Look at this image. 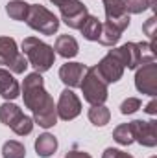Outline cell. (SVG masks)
<instances>
[{
	"instance_id": "obj_1",
	"label": "cell",
	"mask_w": 157,
	"mask_h": 158,
	"mask_svg": "<svg viewBox=\"0 0 157 158\" xmlns=\"http://www.w3.org/2000/svg\"><path fill=\"white\" fill-rule=\"evenodd\" d=\"M22 98L24 105L34 112L35 123L43 129H50L57 121V110L52 96L44 90V81L41 74H28L22 83Z\"/></svg>"
},
{
	"instance_id": "obj_2",
	"label": "cell",
	"mask_w": 157,
	"mask_h": 158,
	"mask_svg": "<svg viewBox=\"0 0 157 158\" xmlns=\"http://www.w3.org/2000/svg\"><path fill=\"white\" fill-rule=\"evenodd\" d=\"M22 53L28 59V64H32L37 74L50 70L54 61H56L54 48L39 40L37 37H26L22 40Z\"/></svg>"
},
{
	"instance_id": "obj_3",
	"label": "cell",
	"mask_w": 157,
	"mask_h": 158,
	"mask_svg": "<svg viewBox=\"0 0 157 158\" xmlns=\"http://www.w3.org/2000/svg\"><path fill=\"white\" fill-rule=\"evenodd\" d=\"M83 92V99L91 105H104L107 99V83L98 76L96 68H87L79 85Z\"/></svg>"
},
{
	"instance_id": "obj_4",
	"label": "cell",
	"mask_w": 157,
	"mask_h": 158,
	"mask_svg": "<svg viewBox=\"0 0 157 158\" xmlns=\"http://www.w3.org/2000/svg\"><path fill=\"white\" fill-rule=\"evenodd\" d=\"M26 24L43 35H54L59 30V19L41 4H30Z\"/></svg>"
},
{
	"instance_id": "obj_5",
	"label": "cell",
	"mask_w": 157,
	"mask_h": 158,
	"mask_svg": "<svg viewBox=\"0 0 157 158\" xmlns=\"http://www.w3.org/2000/svg\"><path fill=\"white\" fill-rule=\"evenodd\" d=\"M0 121L19 136H26L34 131V119L24 116V112L9 101L0 105Z\"/></svg>"
},
{
	"instance_id": "obj_6",
	"label": "cell",
	"mask_w": 157,
	"mask_h": 158,
	"mask_svg": "<svg viewBox=\"0 0 157 158\" xmlns=\"http://www.w3.org/2000/svg\"><path fill=\"white\" fill-rule=\"evenodd\" d=\"M0 64L7 66L13 74H24L28 68V59L19 52L13 37H0Z\"/></svg>"
},
{
	"instance_id": "obj_7",
	"label": "cell",
	"mask_w": 157,
	"mask_h": 158,
	"mask_svg": "<svg viewBox=\"0 0 157 158\" xmlns=\"http://www.w3.org/2000/svg\"><path fill=\"white\" fill-rule=\"evenodd\" d=\"M59 11H61V20L72 30H79L83 26L85 19L89 17L87 6L79 0H65L59 6Z\"/></svg>"
},
{
	"instance_id": "obj_8",
	"label": "cell",
	"mask_w": 157,
	"mask_h": 158,
	"mask_svg": "<svg viewBox=\"0 0 157 158\" xmlns=\"http://www.w3.org/2000/svg\"><path fill=\"white\" fill-rule=\"evenodd\" d=\"M131 127V134L133 140L139 142L144 147H155L157 145V121L150 119V121H142V119H135L129 121Z\"/></svg>"
},
{
	"instance_id": "obj_9",
	"label": "cell",
	"mask_w": 157,
	"mask_h": 158,
	"mask_svg": "<svg viewBox=\"0 0 157 158\" xmlns=\"http://www.w3.org/2000/svg\"><path fill=\"white\" fill-rule=\"evenodd\" d=\"M135 86L141 94H148L155 98L157 94V64L155 61L142 64V68L137 70L135 76Z\"/></svg>"
},
{
	"instance_id": "obj_10",
	"label": "cell",
	"mask_w": 157,
	"mask_h": 158,
	"mask_svg": "<svg viewBox=\"0 0 157 158\" xmlns=\"http://www.w3.org/2000/svg\"><path fill=\"white\" fill-rule=\"evenodd\" d=\"M56 110H57V118L65 119V121H70V119L79 116V112H81V101H79V98L70 88H65L61 92V96H59Z\"/></svg>"
},
{
	"instance_id": "obj_11",
	"label": "cell",
	"mask_w": 157,
	"mask_h": 158,
	"mask_svg": "<svg viewBox=\"0 0 157 158\" xmlns=\"http://www.w3.org/2000/svg\"><path fill=\"white\" fill-rule=\"evenodd\" d=\"M105 9V22L115 26L117 30L124 31L129 26V13L124 7V0H113V2H104Z\"/></svg>"
},
{
	"instance_id": "obj_12",
	"label": "cell",
	"mask_w": 157,
	"mask_h": 158,
	"mask_svg": "<svg viewBox=\"0 0 157 158\" xmlns=\"http://www.w3.org/2000/svg\"><path fill=\"white\" fill-rule=\"evenodd\" d=\"M96 72H98V76L104 79L107 85H111V83H117L118 79H122V74H124V64L118 61L117 57L109 52L96 66Z\"/></svg>"
},
{
	"instance_id": "obj_13",
	"label": "cell",
	"mask_w": 157,
	"mask_h": 158,
	"mask_svg": "<svg viewBox=\"0 0 157 158\" xmlns=\"http://www.w3.org/2000/svg\"><path fill=\"white\" fill-rule=\"evenodd\" d=\"M109 52L124 64V68L135 70L137 66L142 64V61H141V50H139L137 42H126L124 46L115 48V50H109Z\"/></svg>"
},
{
	"instance_id": "obj_14",
	"label": "cell",
	"mask_w": 157,
	"mask_h": 158,
	"mask_svg": "<svg viewBox=\"0 0 157 158\" xmlns=\"http://www.w3.org/2000/svg\"><path fill=\"white\" fill-rule=\"evenodd\" d=\"M87 72V66L81 64V63H65L61 68H59V79L70 86V88H76L81 85V79Z\"/></svg>"
},
{
	"instance_id": "obj_15",
	"label": "cell",
	"mask_w": 157,
	"mask_h": 158,
	"mask_svg": "<svg viewBox=\"0 0 157 158\" xmlns=\"http://www.w3.org/2000/svg\"><path fill=\"white\" fill-rule=\"evenodd\" d=\"M0 96L4 99H17L20 96L19 81L9 74V70L0 68Z\"/></svg>"
},
{
	"instance_id": "obj_16",
	"label": "cell",
	"mask_w": 157,
	"mask_h": 158,
	"mask_svg": "<svg viewBox=\"0 0 157 158\" xmlns=\"http://www.w3.org/2000/svg\"><path fill=\"white\" fill-rule=\"evenodd\" d=\"M54 52L59 53V55L65 57V59H72V57L78 55V52H79L78 40L74 39L72 35H59L57 40H56Z\"/></svg>"
},
{
	"instance_id": "obj_17",
	"label": "cell",
	"mask_w": 157,
	"mask_h": 158,
	"mask_svg": "<svg viewBox=\"0 0 157 158\" xmlns=\"http://www.w3.org/2000/svg\"><path fill=\"white\" fill-rule=\"evenodd\" d=\"M56 149H57V140H56V136H52L48 132L41 134L39 138L35 140V151H37V155L41 158L52 156L56 153Z\"/></svg>"
},
{
	"instance_id": "obj_18",
	"label": "cell",
	"mask_w": 157,
	"mask_h": 158,
	"mask_svg": "<svg viewBox=\"0 0 157 158\" xmlns=\"http://www.w3.org/2000/svg\"><path fill=\"white\" fill-rule=\"evenodd\" d=\"M81 35L87 40H96L98 42V37H100V31H102V22L98 20V17L94 15H89L83 22V26L79 28Z\"/></svg>"
},
{
	"instance_id": "obj_19",
	"label": "cell",
	"mask_w": 157,
	"mask_h": 158,
	"mask_svg": "<svg viewBox=\"0 0 157 158\" xmlns=\"http://www.w3.org/2000/svg\"><path fill=\"white\" fill-rule=\"evenodd\" d=\"M89 119H91L92 125H96V127H104L105 123H109V119H111V112H109V109L104 107V105H92V107L89 109Z\"/></svg>"
},
{
	"instance_id": "obj_20",
	"label": "cell",
	"mask_w": 157,
	"mask_h": 158,
	"mask_svg": "<svg viewBox=\"0 0 157 158\" xmlns=\"http://www.w3.org/2000/svg\"><path fill=\"white\" fill-rule=\"evenodd\" d=\"M122 37V31L117 30L115 26L111 24H102V31H100V37H98V42L104 44V46H115Z\"/></svg>"
},
{
	"instance_id": "obj_21",
	"label": "cell",
	"mask_w": 157,
	"mask_h": 158,
	"mask_svg": "<svg viewBox=\"0 0 157 158\" xmlns=\"http://www.w3.org/2000/svg\"><path fill=\"white\" fill-rule=\"evenodd\" d=\"M28 9H30V4L20 2V0H13V2H9V4L6 6V13H7L9 19H13V20H26Z\"/></svg>"
},
{
	"instance_id": "obj_22",
	"label": "cell",
	"mask_w": 157,
	"mask_h": 158,
	"mask_svg": "<svg viewBox=\"0 0 157 158\" xmlns=\"http://www.w3.org/2000/svg\"><path fill=\"white\" fill-rule=\"evenodd\" d=\"M2 156L4 158H24L26 156V147L17 142V140H9L2 145Z\"/></svg>"
},
{
	"instance_id": "obj_23",
	"label": "cell",
	"mask_w": 157,
	"mask_h": 158,
	"mask_svg": "<svg viewBox=\"0 0 157 158\" xmlns=\"http://www.w3.org/2000/svg\"><path fill=\"white\" fill-rule=\"evenodd\" d=\"M113 138H115V142L120 143V145H131L135 140H133V134H131V127H129V123H122V125H118L117 129L113 131Z\"/></svg>"
},
{
	"instance_id": "obj_24",
	"label": "cell",
	"mask_w": 157,
	"mask_h": 158,
	"mask_svg": "<svg viewBox=\"0 0 157 158\" xmlns=\"http://www.w3.org/2000/svg\"><path fill=\"white\" fill-rule=\"evenodd\" d=\"M124 7L129 15H137L146 11L148 7H154V0H124Z\"/></svg>"
},
{
	"instance_id": "obj_25",
	"label": "cell",
	"mask_w": 157,
	"mask_h": 158,
	"mask_svg": "<svg viewBox=\"0 0 157 158\" xmlns=\"http://www.w3.org/2000/svg\"><path fill=\"white\" fill-rule=\"evenodd\" d=\"M141 109V99L139 98H128L126 101H122L120 105V112L122 114H133Z\"/></svg>"
},
{
	"instance_id": "obj_26",
	"label": "cell",
	"mask_w": 157,
	"mask_h": 158,
	"mask_svg": "<svg viewBox=\"0 0 157 158\" xmlns=\"http://www.w3.org/2000/svg\"><path fill=\"white\" fill-rule=\"evenodd\" d=\"M155 22H157L155 17H150V19L146 20V24L142 26V31H144L152 40H154V37H155Z\"/></svg>"
},
{
	"instance_id": "obj_27",
	"label": "cell",
	"mask_w": 157,
	"mask_h": 158,
	"mask_svg": "<svg viewBox=\"0 0 157 158\" xmlns=\"http://www.w3.org/2000/svg\"><path fill=\"white\" fill-rule=\"evenodd\" d=\"M102 158H133V156L128 155V153H124V151H120V149H113V147H109V149L104 151V156Z\"/></svg>"
},
{
	"instance_id": "obj_28",
	"label": "cell",
	"mask_w": 157,
	"mask_h": 158,
	"mask_svg": "<svg viewBox=\"0 0 157 158\" xmlns=\"http://www.w3.org/2000/svg\"><path fill=\"white\" fill-rule=\"evenodd\" d=\"M65 158H92V156H91L89 153H85V151H76V149H74V151H69Z\"/></svg>"
},
{
	"instance_id": "obj_29",
	"label": "cell",
	"mask_w": 157,
	"mask_h": 158,
	"mask_svg": "<svg viewBox=\"0 0 157 158\" xmlns=\"http://www.w3.org/2000/svg\"><path fill=\"white\" fill-rule=\"evenodd\" d=\"M144 110H146L148 114H152V116L155 114V112H157V99H155V98H154V99L146 105V109H144Z\"/></svg>"
},
{
	"instance_id": "obj_30",
	"label": "cell",
	"mask_w": 157,
	"mask_h": 158,
	"mask_svg": "<svg viewBox=\"0 0 157 158\" xmlns=\"http://www.w3.org/2000/svg\"><path fill=\"white\" fill-rule=\"evenodd\" d=\"M50 2H52V4H54V6H61V4H63V2H65V0H50Z\"/></svg>"
},
{
	"instance_id": "obj_31",
	"label": "cell",
	"mask_w": 157,
	"mask_h": 158,
	"mask_svg": "<svg viewBox=\"0 0 157 158\" xmlns=\"http://www.w3.org/2000/svg\"><path fill=\"white\" fill-rule=\"evenodd\" d=\"M104 2H113V0H104Z\"/></svg>"
},
{
	"instance_id": "obj_32",
	"label": "cell",
	"mask_w": 157,
	"mask_h": 158,
	"mask_svg": "<svg viewBox=\"0 0 157 158\" xmlns=\"http://www.w3.org/2000/svg\"><path fill=\"white\" fill-rule=\"evenodd\" d=\"M152 158H155V156H152Z\"/></svg>"
}]
</instances>
